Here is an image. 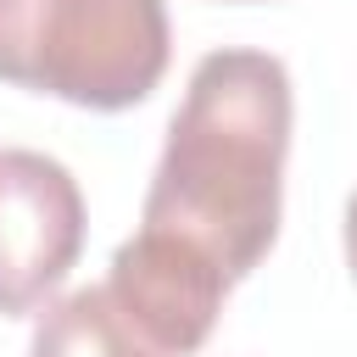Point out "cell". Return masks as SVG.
I'll list each match as a JSON object with an SVG mask.
<instances>
[{"label": "cell", "mask_w": 357, "mask_h": 357, "mask_svg": "<svg viewBox=\"0 0 357 357\" xmlns=\"http://www.w3.org/2000/svg\"><path fill=\"white\" fill-rule=\"evenodd\" d=\"M28 357H167V351L117 307L106 284H84L45 307Z\"/></svg>", "instance_id": "cell-5"}, {"label": "cell", "mask_w": 357, "mask_h": 357, "mask_svg": "<svg viewBox=\"0 0 357 357\" xmlns=\"http://www.w3.org/2000/svg\"><path fill=\"white\" fill-rule=\"evenodd\" d=\"M290 123L296 95L279 56L245 45L201 56L167 123L139 229L245 279L279 240Z\"/></svg>", "instance_id": "cell-1"}, {"label": "cell", "mask_w": 357, "mask_h": 357, "mask_svg": "<svg viewBox=\"0 0 357 357\" xmlns=\"http://www.w3.org/2000/svg\"><path fill=\"white\" fill-rule=\"evenodd\" d=\"M340 234H346V268H351V279H357V190H351V201H346V223H340Z\"/></svg>", "instance_id": "cell-6"}, {"label": "cell", "mask_w": 357, "mask_h": 357, "mask_svg": "<svg viewBox=\"0 0 357 357\" xmlns=\"http://www.w3.org/2000/svg\"><path fill=\"white\" fill-rule=\"evenodd\" d=\"M84 251L78 178L28 145H0V312H39Z\"/></svg>", "instance_id": "cell-3"}, {"label": "cell", "mask_w": 357, "mask_h": 357, "mask_svg": "<svg viewBox=\"0 0 357 357\" xmlns=\"http://www.w3.org/2000/svg\"><path fill=\"white\" fill-rule=\"evenodd\" d=\"M229 284L234 279L218 262H206L201 251H190L167 234H151V229L123 240L117 257H112V273H106V290L117 296V307L167 357H184V351L206 346Z\"/></svg>", "instance_id": "cell-4"}, {"label": "cell", "mask_w": 357, "mask_h": 357, "mask_svg": "<svg viewBox=\"0 0 357 357\" xmlns=\"http://www.w3.org/2000/svg\"><path fill=\"white\" fill-rule=\"evenodd\" d=\"M167 56L162 0H0V84L128 112L162 84Z\"/></svg>", "instance_id": "cell-2"}]
</instances>
